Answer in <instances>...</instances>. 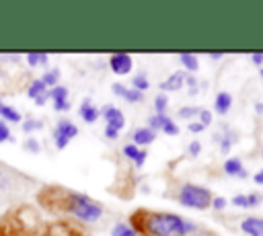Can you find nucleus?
Returning <instances> with one entry per match:
<instances>
[{"instance_id": "1", "label": "nucleus", "mask_w": 263, "mask_h": 236, "mask_svg": "<svg viewBox=\"0 0 263 236\" xmlns=\"http://www.w3.org/2000/svg\"><path fill=\"white\" fill-rule=\"evenodd\" d=\"M140 230H146V234H150V236H185L187 232L193 230V224L185 222L177 213L154 211V213L144 215L142 226L136 228V232H140Z\"/></svg>"}, {"instance_id": "2", "label": "nucleus", "mask_w": 263, "mask_h": 236, "mask_svg": "<svg viewBox=\"0 0 263 236\" xmlns=\"http://www.w3.org/2000/svg\"><path fill=\"white\" fill-rule=\"evenodd\" d=\"M68 211L80 220L82 224H92V222H99L101 215H103V207L101 203L92 201L90 197L86 195H78V193H70L68 195Z\"/></svg>"}, {"instance_id": "3", "label": "nucleus", "mask_w": 263, "mask_h": 236, "mask_svg": "<svg viewBox=\"0 0 263 236\" xmlns=\"http://www.w3.org/2000/svg\"><path fill=\"white\" fill-rule=\"evenodd\" d=\"M179 203L189 207V209H205L212 205V193L205 189V187H199V185H193V183H185L179 191Z\"/></svg>"}, {"instance_id": "4", "label": "nucleus", "mask_w": 263, "mask_h": 236, "mask_svg": "<svg viewBox=\"0 0 263 236\" xmlns=\"http://www.w3.org/2000/svg\"><path fill=\"white\" fill-rule=\"evenodd\" d=\"M76 135H78V127L70 119H60L58 125L53 127V133H51L53 144H55L58 150H64L70 144V140H74Z\"/></svg>"}, {"instance_id": "5", "label": "nucleus", "mask_w": 263, "mask_h": 236, "mask_svg": "<svg viewBox=\"0 0 263 236\" xmlns=\"http://www.w3.org/2000/svg\"><path fill=\"white\" fill-rule=\"evenodd\" d=\"M109 68H111L113 74L125 76V74H129L132 68H134V57H132L129 53H113V55L109 57Z\"/></svg>"}, {"instance_id": "6", "label": "nucleus", "mask_w": 263, "mask_h": 236, "mask_svg": "<svg viewBox=\"0 0 263 236\" xmlns=\"http://www.w3.org/2000/svg\"><path fill=\"white\" fill-rule=\"evenodd\" d=\"M101 117L107 121V127H113V129H117V131H121L123 125H125L123 111L117 109L115 105H107V107H103V109H101Z\"/></svg>"}, {"instance_id": "7", "label": "nucleus", "mask_w": 263, "mask_h": 236, "mask_svg": "<svg viewBox=\"0 0 263 236\" xmlns=\"http://www.w3.org/2000/svg\"><path fill=\"white\" fill-rule=\"evenodd\" d=\"M111 92H113L115 96H121V99L127 101V103H140V101L144 99V92H138L136 88H129V86H125L123 82L111 84Z\"/></svg>"}, {"instance_id": "8", "label": "nucleus", "mask_w": 263, "mask_h": 236, "mask_svg": "<svg viewBox=\"0 0 263 236\" xmlns=\"http://www.w3.org/2000/svg\"><path fill=\"white\" fill-rule=\"evenodd\" d=\"M183 84H185V74L183 72H173L166 80H162L158 84V88H160V92H177V90L183 88Z\"/></svg>"}, {"instance_id": "9", "label": "nucleus", "mask_w": 263, "mask_h": 236, "mask_svg": "<svg viewBox=\"0 0 263 236\" xmlns=\"http://www.w3.org/2000/svg\"><path fill=\"white\" fill-rule=\"evenodd\" d=\"M121 152H123V156H125L127 160H132L138 168L144 164V160H146V156H148V150H142V148H138L136 144H125V146L121 148Z\"/></svg>"}, {"instance_id": "10", "label": "nucleus", "mask_w": 263, "mask_h": 236, "mask_svg": "<svg viewBox=\"0 0 263 236\" xmlns=\"http://www.w3.org/2000/svg\"><path fill=\"white\" fill-rule=\"evenodd\" d=\"M240 230L247 236H263V218H255V215L245 218L240 222Z\"/></svg>"}, {"instance_id": "11", "label": "nucleus", "mask_w": 263, "mask_h": 236, "mask_svg": "<svg viewBox=\"0 0 263 236\" xmlns=\"http://www.w3.org/2000/svg\"><path fill=\"white\" fill-rule=\"evenodd\" d=\"M132 144H136L138 148H144V146H150L154 140H156V131H152L150 127H138L134 133H132Z\"/></svg>"}, {"instance_id": "12", "label": "nucleus", "mask_w": 263, "mask_h": 236, "mask_svg": "<svg viewBox=\"0 0 263 236\" xmlns=\"http://www.w3.org/2000/svg\"><path fill=\"white\" fill-rule=\"evenodd\" d=\"M78 113H80V117H82V121H84V123H95V121L99 119V115H101V111L92 105V101H90V99H84V101L80 103Z\"/></svg>"}, {"instance_id": "13", "label": "nucleus", "mask_w": 263, "mask_h": 236, "mask_svg": "<svg viewBox=\"0 0 263 236\" xmlns=\"http://www.w3.org/2000/svg\"><path fill=\"white\" fill-rule=\"evenodd\" d=\"M224 172L228 174V176H240V179H245L247 176V170L242 168V160L240 158H228L226 162H224Z\"/></svg>"}, {"instance_id": "14", "label": "nucleus", "mask_w": 263, "mask_h": 236, "mask_svg": "<svg viewBox=\"0 0 263 236\" xmlns=\"http://www.w3.org/2000/svg\"><path fill=\"white\" fill-rule=\"evenodd\" d=\"M230 107H232V96H230V92H218L216 94V99H214V109H216V113L218 115H226L228 111H230Z\"/></svg>"}, {"instance_id": "15", "label": "nucleus", "mask_w": 263, "mask_h": 236, "mask_svg": "<svg viewBox=\"0 0 263 236\" xmlns=\"http://www.w3.org/2000/svg\"><path fill=\"white\" fill-rule=\"evenodd\" d=\"M43 94H47V86L41 82V78L33 80V82L29 84V88H27V96L33 99V101H37V99L43 96Z\"/></svg>"}, {"instance_id": "16", "label": "nucleus", "mask_w": 263, "mask_h": 236, "mask_svg": "<svg viewBox=\"0 0 263 236\" xmlns=\"http://www.w3.org/2000/svg\"><path fill=\"white\" fill-rule=\"evenodd\" d=\"M0 117H2V121H10V123L23 121V115L14 107H10V105H2L0 107Z\"/></svg>"}, {"instance_id": "17", "label": "nucleus", "mask_w": 263, "mask_h": 236, "mask_svg": "<svg viewBox=\"0 0 263 236\" xmlns=\"http://www.w3.org/2000/svg\"><path fill=\"white\" fill-rule=\"evenodd\" d=\"M179 62H181V66L187 72H197V68H199V60H197L195 53H181L179 55Z\"/></svg>"}, {"instance_id": "18", "label": "nucleus", "mask_w": 263, "mask_h": 236, "mask_svg": "<svg viewBox=\"0 0 263 236\" xmlns=\"http://www.w3.org/2000/svg\"><path fill=\"white\" fill-rule=\"evenodd\" d=\"M47 96L53 101V105L64 103V101H68V88L64 84H58V86H53V88L47 90Z\"/></svg>"}, {"instance_id": "19", "label": "nucleus", "mask_w": 263, "mask_h": 236, "mask_svg": "<svg viewBox=\"0 0 263 236\" xmlns=\"http://www.w3.org/2000/svg\"><path fill=\"white\" fill-rule=\"evenodd\" d=\"M160 131H164L166 135H177V133H179V125H177L171 117L160 115Z\"/></svg>"}, {"instance_id": "20", "label": "nucleus", "mask_w": 263, "mask_h": 236, "mask_svg": "<svg viewBox=\"0 0 263 236\" xmlns=\"http://www.w3.org/2000/svg\"><path fill=\"white\" fill-rule=\"evenodd\" d=\"M58 80H60V70H58V68H51V70H47V72L41 76V82L47 86V90L53 88V86H58Z\"/></svg>"}, {"instance_id": "21", "label": "nucleus", "mask_w": 263, "mask_h": 236, "mask_svg": "<svg viewBox=\"0 0 263 236\" xmlns=\"http://www.w3.org/2000/svg\"><path fill=\"white\" fill-rule=\"evenodd\" d=\"M25 60H27V64H29L31 68H37V66H47V62H49L47 53H27V55H25Z\"/></svg>"}, {"instance_id": "22", "label": "nucleus", "mask_w": 263, "mask_h": 236, "mask_svg": "<svg viewBox=\"0 0 263 236\" xmlns=\"http://www.w3.org/2000/svg\"><path fill=\"white\" fill-rule=\"evenodd\" d=\"M111 236H138V234H136V230H134L129 224L119 222V224H115V226L111 228Z\"/></svg>"}, {"instance_id": "23", "label": "nucleus", "mask_w": 263, "mask_h": 236, "mask_svg": "<svg viewBox=\"0 0 263 236\" xmlns=\"http://www.w3.org/2000/svg\"><path fill=\"white\" fill-rule=\"evenodd\" d=\"M132 88H136L138 92H144L150 88V82H148V76L146 74H136L132 78Z\"/></svg>"}, {"instance_id": "24", "label": "nucleus", "mask_w": 263, "mask_h": 236, "mask_svg": "<svg viewBox=\"0 0 263 236\" xmlns=\"http://www.w3.org/2000/svg\"><path fill=\"white\" fill-rule=\"evenodd\" d=\"M154 109H156V115H166V109H168V99L164 92H160L156 99H154Z\"/></svg>"}, {"instance_id": "25", "label": "nucleus", "mask_w": 263, "mask_h": 236, "mask_svg": "<svg viewBox=\"0 0 263 236\" xmlns=\"http://www.w3.org/2000/svg\"><path fill=\"white\" fill-rule=\"evenodd\" d=\"M23 148H25L27 152H33V154L41 152V144H39V140H37V137H31V135L23 142Z\"/></svg>"}, {"instance_id": "26", "label": "nucleus", "mask_w": 263, "mask_h": 236, "mask_svg": "<svg viewBox=\"0 0 263 236\" xmlns=\"http://www.w3.org/2000/svg\"><path fill=\"white\" fill-rule=\"evenodd\" d=\"M181 119H193L199 115V107H181L179 113H177Z\"/></svg>"}, {"instance_id": "27", "label": "nucleus", "mask_w": 263, "mask_h": 236, "mask_svg": "<svg viewBox=\"0 0 263 236\" xmlns=\"http://www.w3.org/2000/svg\"><path fill=\"white\" fill-rule=\"evenodd\" d=\"M234 140H236V135H234L232 131H226V133H222V140H220V150H222V152H228Z\"/></svg>"}, {"instance_id": "28", "label": "nucleus", "mask_w": 263, "mask_h": 236, "mask_svg": "<svg viewBox=\"0 0 263 236\" xmlns=\"http://www.w3.org/2000/svg\"><path fill=\"white\" fill-rule=\"evenodd\" d=\"M41 127H43V121H35V119H27V121H23V131H25V133H31V131L41 129Z\"/></svg>"}, {"instance_id": "29", "label": "nucleus", "mask_w": 263, "mask_h": 236, "mask_svg": "<svg viewBox=\"0 0 263 236\" xmlns=\"http://www.w3.org/2000/svg\"><path fill=\"white\" fill-rule=\"evenodd\" d=\"M199 123L203 125V127H208V125H212V111H208V109H199Z\"/></svg>"}, {"instance_id": "30", "label": "nucleus", "mask_w": 263, "mask_h": 236, "mask_svg": "<svg viewBox=\"0 0 263 236\" xmlns=\"http://www.w3.org/2000/svg\"><path fill=\"white\" fill-rule=\"evenodd\" d=\"M8 140H12L10 129H8L6 121H2V119H0V144H4V142H8Z\"/></svg>"}, {"instance_id": "31", "label": "nucleus", "mask_w": 263, "mask_h": 236, "mask_svg": "<svg viewBox=\"0 0 263 236\" xmlns=\"http://www.w3.org/2000/svg\"><path fill=\"white\" fill-rule=\"evenodd\" d=\"M259 203H261V195H259V193L247 195V207H257Z\"/></svg>"}, {"instance_id": "32", "label": "nucleus", "mask_w": 263, "mask_h": 236, "mask_svg": "<svg viewBox=\"0 0 263 236\" xmlns=\"http://www.w3.org/2000/svg\"><path fill=\"white\" fill-rule=\"evenodd\" d=\"M189 156H199V152H201V144L197 142V140H193L191 144H189Z\"/></svg>"}, {"instance_id": "33", "label": "nucleus", "mask_w": 263, "mask_h": 236, "mask_svg": "<svg viewBox=\"0 0 263 236\" xmlns=\"http://www.w3.org/2000/svg\"><path fill=\"white\" fill-rule=\"evenodd\" d=\"M232 205H236V207H247V195H234V197H232Z\"/></svg>"}, {"instance_id": "34", "label": "nucleus", "mask_w": 263, "mask_h": 236, "mask_svg": "<svg viewBox=\"0 0 263 236\" xmlns=\"http://www.w3.org/2000/svg\"><path fill=\"white\" fill-rule=\"evenodd\" d=\"M226 203H228V201H226L224 197H214V199H212V207H214V209H224Z\"/></svg>"}, {"instance_id": "35", "label": "nucleus", "mask_w": 263, "mask_h": 236, "mask_svg": "<svg viewBox=\"0 0 263 236\" xmlns=\"http://www.w3.org/2000/svg\"><path fill=\"white\" fill-rule=\"evenodd\" d=\"M187 127H189V131H191V133H199V131H203V129H205V127H203L199 121H191Z\"/></svg>"}, {"instance_id": "36", "label": "nucleus", "mask_w": 263, "mask_h": 236, "mask_svg": "<svg viewBox=\"0 0 263 236\" xmlns=\"http://www.w3.org/2000/svg\"><path fill=\"white\" fill-rule=\"evenodd\" d=\"M105 137H107V140H117V137H119V131L113 129V127H105Z\"/></svg>"}, {"instance_id": "37", "label": "nucleus", "mask_w": 263, "mask_h": 236, "mask_svg": "<svg viewBox=\"0 0 263 236\" xmlns=\"http://www.w3.org/2000/svg\"><path fill=\"white\" fill-rule=\"evenodd\" d=\"M53 109H55L58 113H62V111H68V109H70V101H64V103H58V105H53Z\"/></svg>"}, {"instance_id": "38", "label": "nucleus", "mask_w": 263, "mask_h": 236, "mask_svg": "<svg viewBox=\"0 0 263 236\" xmlns=\"http://www.w3.org/2000/svg\"><path fill=\"white\" fill-rule=\"evenodd\" d=\"M251 62L257 64V66H261V64H263V53H253V55H251Z\"/></svg>"}, {"instance_id": "39", "label": "nucleus", "mask_w": 263, "mask_h": 236, "mask_svg": "<svg viewBox=\"0 0 263 236\" xmlns=\"http://www.w3.org/2000/svg\"><path fill=\"white\" fill-rule=\"evenodd\" d=\"M255 183H257V185H263V168L255 174Z\"/></svg>"}, {"instance_id": "40", "label": "nucleus", "mask_w": 263, "mask_h": 236, "mask_svg": "<svg viewBox=\"0 0 263 236\" xmlns=\"http://www.w3.org/2000/svg\"><path fill=\"white\" fill-rule=\"evenodd\" d=\"M255 111H257L259 115H263V103H255Z\"/></svg>"}, {"instance_id": "41", "label": "nucleus", "mask_w": 263, "mask_h": 236, "mask_svg": "<svg viewBox=\"0 0 263 236\" xmlns=\"http://www.w3.org/2000/svg\"><path fill=\"white\" fill-rule=\"evenodd\" d=\"M193 236H216L214 232H195Z\"/></svg>"}, {"instance_id": "42", "label": "nucleus", "mask_w": 263, "mask_h": 236, "mask_svg": "<svg viewBox=\"0 0 263 236\" xmlns=\"http://www.w3.org/2000/svg\"><path fill=\"white\" fill-rule=\"evenodd\" d=\"M210 60H214V62L216 60H222V53H210Z\"/></svg>"}, {"instance_id": "43", "label": "nucleus", "mask_w": 263, "mask_h": 236, "mask_svg": "<svg viewBox=\"0 0 263 236\" xmlns=\"http://www.w3.org/2000/svg\"><path fill=\"white\" fill-rule=\"evenodd\" d=\"M261 78H263V68H261Z\"/></svg>"}, {"instance_id": "44", "label": "nucleus", "mask_w": 263, "mask_h": 236, "mask_svg": "<svg viewBox=\"0 0 263 236\" xmlns=\"http://www.w3.org/2000/svg\"><path fill=\"white\" fill-rule=\"evenodd\" d=\"M0 107H2V101H0Z\"/></svg>"}, {"instance_id": "45", "label": "nucleus", "mask_w": 263, "mask_h": 236, "mask_svg": "<svg viewBox=\"0 0 263 236\" xmlns=\"http://www.w3.org/2000/svg\"><path fill=\"white\" fill-rule=\"evenodd\" d=\"M261 156H263V152H261Z\"/></svg>"}]
</instances>
